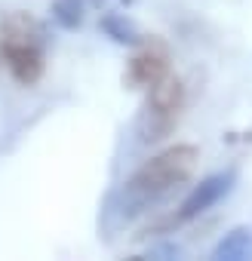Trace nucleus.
I'll list each match as a JSON object with an SVG mask.
<instances>
[{
	"instance_id": "nucleus-3",
	"label": "nucleus",
	"mask_w": 252,
	"mask_h": 261,
	"mask_svg": "<svg viewBox=\"0 0 252 261\" xmlns=\"http://www.w3.org/2000/svg\"><path fill=\"white\" fill-rule=\"evenodd\" d=\"M182 101H185V92H182V83L172 80V77H163L151 86L139 117H136V136L142 145H154V142H163L175 123H179V111H182Z\"/></svg>"
},
{
	"instance_id": "nucleus-2",
	"label": "nucleus",
	"mask_w": 252,
	"mask_h": 261,
	"mask_svg": "<svg viewBox=\"0 0 252 261\" xmlns=\"http://www.w3.org/2000/svg\"><path fill=\"white\" fill-rule=\"evenodd\" d=\"M43 43L46 31L28 13H10L0 22V53L13 77L25 86L37 83L43 74Z\"/></svg>"
},
{
	"instance_id": "nucleus-5",
	"label": "nucleus",
	"mask_w": 252,
	"mask_h": 261,
	"mask_svg": "<svg viewBox=\"0 0 252 261\" xmlns=\"http://www.w3.org/2000/svg\"><path fill=\"white\" fill-rule=\"evenodd\" d=\"M169 71V59H166V49L160 43H145L133 59H130V68H126V77H130L133 86H154L157 80H163Z\"/></svg>"
},
{
	"instance_id": "nucleus-9",
	"label": "nucleus",
	"mask_w": 252,
	"mask_h": 261,
	"mask_svg": "<svg viewBox=\"0 0 252 261\" xmlns=\"http://www.w3.org/2000/svg\"><path fill=\"white\" fill-rule=\"evenodd\" d=\"M179 252H182V249H179L175 243H163V246H151L145 258H179Z\"/></svg>"
},
{
	"instance_id": "nucleus-1",
	"label": "nucleus",
	"mask_w": 252,
	"mask_h": 261,
	"mask_svg": "<svg viewBox=\"0 0 252 261\" xmlns=\"http://www.w3.org/2000/svg\"><path fill=\"white\" fill-rule=\"evenodd\" d=\"M194 166H197L194 145H175V148L151 157L145 166H139L117 188V194L108 203V215H114L117 224H126V221L145 215L154 203L166 200L179 185H185L191 178Z\"/></svg>"
},
{
	"instance_id": "nucleus-4",
	"label": "nucleus",
	"mask_w": 252,
	"mask_h": 261,
	"mask_svg": "<svg viewBox=\"0 0 252 261\" xmlns=\"http://www.w3.org/2000/svg\"><path fill=\"white\" fill-rule=\"evenodd\" d=\"M231 185H234V175H231V172H218V175H209V178H203L200 185H194V191L182 200L179 212L172 215V224H185V221L203 215L209 206H215V203L231 191Z\"/></svg>"
},
{
	"instance_id": "nucleus-6",
	"label": "nucleus",
	"mask_w": 252,
	"mask_h": 261,
	"mask_svg": "<svg viewBox=\"0 0 252 261\" xmlns=\"http://www.w3.org/2000/svg\"><path fill=\"white\" fill-rule=\"evenodd\" d=\"M98 28H102L114 43H120V46H139V43L145 40L142 31L136 28V22L126 19V13H105L102 22H98Z\"/></svg>"
},
{
	"instance_id": "nucleus-8",
	"label": "nucleus",
	"mask_w": 252,
	"mask_h": 261,
	"mask_svg": "<svg viewBox=\"0 0 252 261\" xmlns=\"http://www.w3.org/2000/svg\"><path fill=\"white\" fill-rule=\"evenodd\" d=\"M49 16L59 28L65 31H74L83 25V16H86V0H53L49 7Z\"/></svg>"
},
{
	"instance_id": "nucleus-7",
	"label": "nucleus",
	"mask_w": 252,
	"mask_h": 261,
	"mask_svg": "<svg viewBox=\"0 0 252 261\" xmlns=\"http://www.w3.org/2000/svg\"><path fill=\"white\" fill-rule=\"evenodd\" d=\"M212 258H221V261H246V258H252V230L249 227H234L231 233H224L218 240Z\"/></svg>"
}]
</instances>
